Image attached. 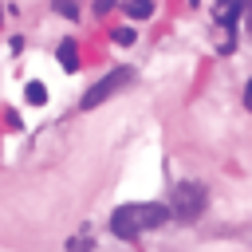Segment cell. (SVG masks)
Instances as JSON below:
<instances>
[{
    "instance_id": "6da1fadb",
    "label": "cell",
    "mask_w": 252,
    "mask_h": 252,
    "mask_svg": "<svg viewBox=\"0 0 252 252\" xmlns=\"http://www.w3.org/2000/svg\"><path fill=\"white\" fill-rule=\"evenodd\" d=\"M169 217H173V213H169V205H161V201L118 205V209L110 213V232H114L118 240H134V236H142V232H150V228H161Z\"/></svg>"
},
{
    "instance_id": "ba28073f",
    "label": "cell",
    "mask_w": 252,
    "mask_h": 252,
    "mask_svg": "<svg viewBox=\"0 0 252 252\" xmlns=\"http://www.w3.org/2000/svg\"><path fill=\"white\" fill-rule=\"evenodd\" d=\"M55 12L67 16V20H75L79 16V0H55Z\"/></svg>"
},
{
    "instance_id": "8992f818",
    "label": "cell",
    "mask_w": 252,
    "mask_h": 252,
    "mask_svg": "<svg viewBox=\"0 0 252 252\" xmlns=\"http://www.w3.org/2000/svg\"><path fill=\"white\" fill-rule=\"evenodd\" d=\"M24 94H28V102H35V106H39V102H47V87H43L39 79H32V83L24 87Z\"/></svg>"
},
{
    "instance_id": "7c38bea8",
    "label": "cell",
    "mask_w": 252,
    "mask_h": 252,
    "mask_svg": "<svg viewBox=\"0 0 252 252\" xmlns=\"http://www.w3.org/2000/svg\"><path fill=\"white\" fill-rule=\"evenodd\" d=\"M244 106L252 110V79H248V87H244Z\"/></svg>"
},
{
    "instance_id": "3957f363",
    "label": "cell",
    "mask_w": 252,
    "mask_h": 252,
    "mask_svg": "<svg viewBox=\"0 0 252 252\" xmlns=\"http://www.w3.org/2000/svg\"><path fill=\"white\" fill-rule=\"evenodd\" d=\"M130 79H134V71H130V67H114L110 75H102V79H98V83H94V87L83 94V102H79V106H83V110H94L98 102H106L110 94H118V91H122Z\"/></svg>"
},
{
    "instance_id": "7a4b0ae2",
    "label": "cell",
    "mask_w": 252,
    "mask_h": 252,
    "mask_svg": "<svg viewBox=\"0 0 252 252\" xmlns=\"http://www.w3.org/2000/svg\"><path fill=\"white\" fill-rule=\"evenodd\" d=\"M205 205H209V189L205 185H197V181H177L173 185V193H169V213L177 217V220H197L201 213H205Z\"/></svg>"
},
{
    "instance_id": "52a82bcc",
    "label": "cell",
    "mask_w": 252,
    "mask_h": 252,
    "mask_svg": "<svg viewBox=\"0 0 252 252\" xmlns=\"http://www.w3.org/2000/svg\"><path fill=\"white\" fill-rule=\"evenodd\" d=\"M126 12L138 16V20H146V16L154 12V0H126Z\"/></svg>"
},
{
    "instance_id": "277c9868",
    "label": "cell",
    "mask_w": 252,
    "mask_h": 252,
    "mask_svg": "<svg viewBox=\"0 0 252 252\" xmlns=\"http://www.w3.org/2000/svg\"><path fill=\"white\" fill-rule=\"evenodd\" d=\"M240 12H244V4H240V0H220V4L213 8V20H217V24H224V28H236Z\"/></svg>"
},
{
    "instance_id": "9c48e42d",
    "label": "cell",
    "mask_w": 252,
    "mask_h": 252,
    "mask_svg": "<svg viewBox=\"0 0 252 252\" xmlns=\"http://www.w3.org/2000/svg\"><path fill=\"white\" fill-rule=\"evenodd\" d=\"M114 39H118V43H134V32H130V28H118V35H114Z\"/></svg>"
},
{
    "instance_id": "5b68a950",
    "label": "cell",
    "mask_w": 252,
    "mask_h": 252,
    "mask_svg": "<svg viewBox=\"0 0 252 252\" xmlns=\"http://www.w3.org/2000/svg\"><path fill=\"white\" fill-rule=\"evenodd\" d=\"M59 63H63V71H75V67H79V55H75V39H63V43H59Z\"/></svg>"
},
{
    "instance_id": "4fadbf2b",
    "label": "cell",
    "mask_w": 252,
    "mask_h": 252,
    "mask_svg": "<svg viewBox=\"0 0 252 252\" xmlns=\"http://www.w3.org/2000/svg\"><path fill=\"white\" fill-rule=\"evenodd\" d=\"M248 28H252V0H248Z\"/></svg>"
},
{
    "instance_id": "8fae6325",
    "label": "cell",
    "mask_w": 252,
    "mask_h": 252,
    "mask_svg": "<svg viewBox=\"0 0 252 252\" xmlns=\"http://www.w3.org/2000/svg\"><path fill=\"white\" fill-rule=\"evenodd\" d=\"M110 8H114V0H98L94 4V12H110Z\"/></svg>"
},
{
    "instance_id": "30bf717a",
    "label": "cell",
    "mask_w": 252,
    "mask_h": 252,
    "mask_svg": "<svg viewBox=\"0 0 252 252\" xmlns=\"http://www.w3.org/2000/svg\"><path fill=\"white\" fill-rule=\"evenodd\" d=\"M71 252H91V240L83 236V240H71Z\"/></svg>"
}]
</instances>
